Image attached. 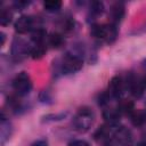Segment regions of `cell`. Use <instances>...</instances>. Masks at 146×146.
Instances as JSON below:
<instances>
[{
    "label": "cell",
    "mask_w": 146,
    "mask_h": 146,
    "mask_svg": "<svg viewBox=\"0 0 146 146\" xmlns=\"http://www.w3.org/2000/svg\"><path fill=\"white\" fill-rule=\"evenodd\" d=\"M124 91V82L121 76L115 75L110 80L108 83V95L112 98H120Z\"/></svg>",
    "instance_id": "8"
},
{
    "label": "cell",
    "mask_w": 146,
    "mask_h": 146,
    "mask_svg": "<svg viewBox=\"0 0 146 146\" xmlns=\"http://www.w3.org/2000/svg\"><path fill=\"white\" fill-rule=\"evenodd\" d=\"M143 84H144V87H146V74H145V76L143 79Z\"/></svg>",
    "instance_id": "25"
},
{
    "label": "cell",
    "mask_w": 146,
    "mask_h": 146,
    "mask_svg": "<svg viewBox=\"0 0 146 146\" xmlns=\"http://www.w3.org/2000/svg\"><path fill=\"white\" fill-rule=\"evenodd\" d=\"M3 43H5V34L1 33V46H3Z\"/></svg>",
    "instance_id": "23"
},
{
    "label": "cell",
    "mask_w": 146,
    "mask_h": 146,
    "mask_svg": "<svg viewBox=\"0 0 146 146\" xmlns=\"http://www.w3.org/2000/svg\"><path fill=\"white\" fill-rule=\"evenodd\" d=\"M32 146H48V144H47V141H46V140L40 139V140L35 141L34 144H32Z\"/></svg>",
    "instance_id": "21"
},
{
    "label": "cell",
    "mask_w": 146,
    "mask_h": 146,
    "mask_svg": "<svg viewBox=\"0 0 146 146\" xmlns=\"http://www.w3.org/2000/svg\"><path fill=\"white\" fill-rule=\"evenodd\" d=\"M46 35H47V33H46V31H44L43 29L36 27V29H34V30L32 31V33H31V39H32V41H33L34 43H43V41H44V39H46Z\"/></svg>",
    "instance_id": "15"
},
{
    "label": "cell",
    "mask_w": 146,
    "mask_h": 146,
    "mask_svg": "<svg viewBox=\"0 0 146 146\" xmlns=\"http://www.w3.org/2000/svg\"><path fill=\"white\" fill-rule=\"evenodd\" d=\"M113 138L117 144L122 146H129L132 143V133L125 127H117L113 131Z\"/></svg>",
    "instance_id": "7"
},
{
    "label": "cell",
    "mask_w": 146,
    "mask_h": 146,
    "mask_svg": "<svg viewBox=\"0 0 146 146\" xmlns=\"http://www.w3.org/2000/svg\"><path fill=\"white\" fill-rule=\"evenodd\" d=\"M83 60L76 55H67L62 63V71L65 74H73L82 68Z\"/></svg>",
    "instance_id": "4"
},
{
    "label": "cell",
    "mask_w": 146,
    "mask_h": 146,
    "mask_svg": "<svg viewBox=\"0 0 146 146\" xmlns=\"http://www.w3.org/2000/svg\"><path fill=\"white\" fill-rule=\"evenodd\" d=\"M13 88L18 96L29 95L32 89V81H31L30 75L26 72L18 73L13 81Z\"/></svg>",
    "instance_id": "3"
},
{
    "label": "cell",
    "mask_w": 146,
    "mask_h": 146,
    "mask_svg": "<svg viewBox=\"0 0 146 146\" xmlns=\"http://www.w3.org/2000/svg\"><path fill=\"white\" fill-rule=\"evenodd\" d=\"M130 116L132 124L136 127H143L146 123V110H135Z\"/></svg>",
    "instance_id": "13"
},
{
    "label": "cell",
    "mask_w": 146,
    "mask_h": 146,
    "mask_svg": "<svg viewBox=\"0 0 146 146\" xmlns=\"http://www.w3.org/2000/svg\"><path fill=\"white\" fill-rule=\"evenodd\" d=\"M91 33L96 39L107 43H112L117 36V29H116V25L112 23L96 24L91 27Z\"/></svg>",
    "instance_id": "2"
},
{
    "label": "cell",
    "mask_w": 146,
    "mask_h": 146,
    "mask_svg": "<svg viewBox=\"0 0 146 146\" xmlns=\"http://www.w3.org/2000/svg\"><path fill=\"white\" fill-rule=\"evenodd\" d=\"M46 54V46L44 43H34L33 47H31L30 55L33 59H40Z\"/></svg>",
    "instance_id": "14"
},
{
    "label": "cell",
    "mask_w": 146,
    "mask_h": 146,
    "mask_svg": "<svg viewBox=\"0 0 146 146\" xmlns=\"http://www.w3.org/2000/svg\"><path fill=\"white\" fill-rule=\"evenodd\" d=\"M48 43L49 46H51L52 48H59L63 46L64 43V39L62 36V34L59 33H51L49 36H48Z\"/></svg>",
    "instance_id": "16"
},
{
    "label": "cell",
    "mask_w": 146,
    "mask_h": 146,
    "mask_svg": "<svg viewBox=\"0 0 146 146\" xmlns=\"http://www.w3.org/2000/svg\"><path fill=\"white\" fill-rule=\"evenodd\" d=\"M62 7V1L59 0H47L43 2V8L49 13L58 11Z\"/></svg>",
    "instance_id": "17"
},
{
    "label": "cell",
    "mask_w": 146,
    "mask_h": 146,
    "mask_svg": "<svg viewBox=\"0 0 146 146\" xmlns=\"http://www.w3.org/2000/svg\"><path fill=\"white\" fill-rule=\"evenodd\" d=\"M125 86L129 89L130 94L136 97V98H140L144 94V84H143V80H140L138 76H136L135 74L130 73L127 76V81H125Z\"/></svg>",
    "instance_id": "5"
},
{
    "label": "cell",
    "mask_w": 146,
    "mask_h": 146,
    "mask_svg": "<svg viewBox=\"0 0 146 146\" xmlns=\"http://www.w3.org/2000/svg\"><path fill=\"white\" fill-rule=\"evenodd\" d=\"M137 146H146V141H140L137 144Z\"/></svg>",
    "instance_id": "24"
},
{
    "label": "cell",
    "mask_w": 146,
    "mask_h": 146,
    "mask_svg": "<svg viewBox=\"0 0 146 146\" xmlns=\"http://www.w3.org/2000/svg\"><path fill=\"white\" fill-rule=\"evenodd\" d=\"M31 47L21 38H16L13 41V47H11V54L16 59H22L24 58L27 54H30Z\"/></svg>",
    "instance_id": "6"
},
{
    "label": "cell",
    "mask_w": 146,
    "mask_h": 146,
    "mask_svg": "<svg viewBox=\"0 0 146 146\" xmlns=\"http://www.w3.org/2000/svg\"><path fill=\"white\" fill-rule=\"evenodd\" d=\"M34 25V19L32 16H27V15H23L21 16L16 22H15V31L19 34H25L27 32H30L33 29Z\"/></svg>",
    "instance_id": "9"
},
{
    "label": "cell",
    "mask_w": 146,
    "mask_h": 146,
    "mask_svg": "<svg viewBox=\"0 0 146 146\" xmlns=\"http://www.w3.org/2000/svg\"><path fill=\"white\" fill-rule=\"evenodd\" d=\"M13 13L9 8H2L0 13V23L1 25H8L11 22Z\"/></svg>",
    "instance_id": "18"
},
{
    "label": "cell",
    "mask_w": 146,
    "mask_h": 146,
    "mask_svg": "<svg viewBox=\"0 0 146 146\" xmlns=\"http://www.w3.org/2000/svg\"><path fill=\"white\" fill-rule=\"evenodd\" d=\"M27 5H29V2H26V1H18V2H15V6H16L17 8H23V7L27 6Z\"/></svg>",
    "instance_id": "22"
},
{
    "label": "cell",
    "mask_w": 146,
    "mask_h": 146,
    "mask_svg": "<svg viewBox=\"0 0 146 146\" xmlns=\"http://www.w3.org/2000/svg\"><path fill=\"white\" fill-rule=\"evenodd\" d=\"M103 9H104V6L102 2L99 1H94L90 6V14L94 15V16H98L103 13Z\"/></svg>",
    "instance_id": "19"
},
{
    "label": "cell",
    "mask_w": 146,
    "mask_h": 146,
    "mask_svg": "<svg viewBox=\"0 0 146 146\" xmlns=\"http://www.w3.org/2000/svg\"><path fill=\"white\" fill-rule=\"evenodd\" d=\"M116 108L120 112V114L131 115L132 112L135 111V104L132 100H129V99H120Z\"/></svg>",
    "instance_id": "12"
},
{
    "label": "cell",
    "mask_w": 146,
    "mask_h": 146,
    "mask_svg": "<svg viewBox=\"0 0 146 146\" xmlns=\"http://www.w3.org/2000/svg\"><path fill=\"white\" fill-rule=\"evenodd\" d=\"M103 116L105 119V121L108 124H116L120 121V112L117 111V108H112V107H106L103 112Z\"/></svg>",
    "instance_id": "11"
},
{
    "label": "cell",
    "mask_w": 146,
    "mask_h": 146,
    "mask_svg": "<svg viewBox=\"0 0 146 146\" xmlns=\"http://www.w3.org/2000/svg\"><path fill=\"white\" fill-rule=\"evenodd\" d=\"M94 120H95L94 111L87 106H83V107L79 108V111L76 112V114L73 117L74 129L80 132H84L92 125Z\"/></svg>",
    "instance_id": "1"
},
{
    "label": "cell",
    "mask_w": 146,
    "mask_h": 146,
    "mask_svg": "<svg viewBox=\"0 0 146 146\" xmlns=\"http://www.w3.org/2000/svg\"><path fill=\"white\" fill-rule=\"evenodd\" d=\"M110 16L112 19V24H116L119 22L122 21L123 16H124V6L121 2H115L111 6L110 9Z\"/></svg>",
    "instance_id": "10"
},
{
    "label": "cell",
    "mask_w": 146,
    "mask_h": 146,
    "mask_svg": "<svg viewBox=\"0 0 146 146\" xmlns=\"http://www.w3.org/2000/svg\"><path fill=\"white\" fill-rule=\"evenodd\" d=\"M68 146H90L86 140H74L68 144Z\"/></svg>",
    "instance_id": "20"
}]
</instances>
